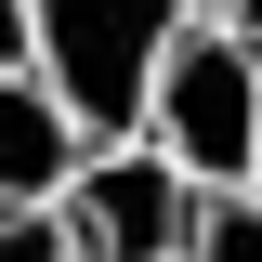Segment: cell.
Wrapping results in <instances>:
<instances>
[{
    "instance_id": "cell-8",
    "label": "cell",
    "mask_w": 262,
    "mask_h": 262,
    "mask_svg": "<svg viewBox=\"0 0 262 262\" xmlns=\"http://www.w3.org/2000/svg\"><path fill=\"white\" fill-rule=\"evenodd\" d=\"M196 27H223V39H249V53H262V0H196Z\"/></svg>"
},
{
    "instance_id": "cell-7",
    "label": "cell",
    "mask_w": 262,
    "mask_h": 262,
    "mask_svg": "<svg viewBox=\"0 0 262 262\" xmlns=\"http://www.w3.org/2000/svg\"><path fill=\"white\" fill-rule=\"evenodd\" d=\"M0 79H39V13L27 0H0Z\"/></svg>"
},
{
    "instance_id": "cell-4",
    "label": "cell",
    "mask_w": 262,
    "mask_h": 262,
    "mask_svg": "<svg viewBox=\"0 0 262 262\" xmlns=\"http://www.w3.org/2000/svg\"><path fill=\"white\" fill-rule=\"evenodd\" d=\"M79 118L53 105V79H0V210H53L79 184Z\"/></svg>"
},
{
    "instance_id": "cell-3",
    "label": "cell",
    "mask_w": 262,
    "mask_h": 262,
    "mask_svg": "<svg viewBox=\"0 0 262 262\" xmlns=\"http://www.w3.org/2000/svg\"><path fill=\"white\" fill-rule=\"evenodd\" d=\"M196 210H210V196H196L158 144H92L79 184L53 196L66 262H184V249H196Z\"/></svg>"
},
{
    "instance_id": "cell-5",
    "label": "cell",
    "mask_w": 262,
    "mask_h": 262,
    "mask_svg": "<svg viewBox=\"0 0 262 262\" xmlns=\"http://www.w3.org/2000/svg\"><path fill=\"white\" fill-rule=\"evenodd\" d=\"M184 262H262V196H210L196 210V249Z\"/></svg>"
},
{
    "instance_id": "cell-2",
    "label": "cell",
    "mask_w": 262,
    "mask_h": 262,
    "mask_svg": "<svg viewBox=\"0 0 262 262\" xmlns=\"http://www.w3.org/2000/svg\"><path fill=\"white\" fill-rule=\"evenodd\" d=\"M144 144L196 196H262V53L223 27H184L158 66V105H144Z\"/></svg>"
},
{
    "instance_id": "cell-1",
    "label": "cell",
    "mask_w": 262,
    "mask_h": 262,
    "mask_svg": "<svg viewBox=\"0 0 262 262\" xmlns=\"http://www.w3.org/2000/svg\"><path fill=\"white\" fill-rule=\"evenodd\" d=\"M39 13V79L79 118V144H144L170 39L196 27V0H27Z\"/></svg>"
},
{
    "instance_id": "cell-6",
    "label": "cell",
    "mask_w": 262,
    "mask_h": 262,
    "mask_svg": "<svg viewBox=\"0 0 262 262\" xmlns=\"http://www.w3.org/2000/svg\"><path fill=\"white\" fill-rule=\"evenodd\" d=\"M0 262H66V223L53 210H0Z\"/></svg>"
}]
</instances>
